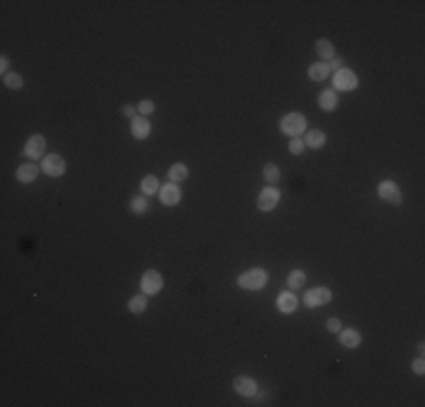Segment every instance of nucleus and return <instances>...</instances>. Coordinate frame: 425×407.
Segmentation results:
<instances>
[{
  "label": "nucleus",
  "mask_w": 425,
  "mask_h": 407,
  "mask_svg": "<svg viewBox=\"0 0 425 407\" xmlns=\"http://www.w3.org/2000/svg\"><path fill=\"white\" fill-rule=\"evenodd\" d=\"M342 64H344L342 57H333V59H330V64H328V68H333V70L337 72V70H342Z\"/></svg>",
  "instance_id": "nucleus-31"
},
{
  "label": "nucleus",
  "mask_w": 425,
  "mask_h": 407,
  "mask_svg": "<svg viewBox=\"0 0 425 407\" xmlns=\"http://www.w3.org/2000/svg\"><path fill=\"white\" fill-rule=\"evenodd\" d=\"M333 84H335V88H339V91H353V88L358 86V77H355L353 70H348V68H342V70L335 72Z\"/></svg>",
  "instance_id": "nucleus-4"
},
{
  "label": "nucleus",
  "mask_w": 425,
  "mask_h": 407,
  "mask_svg": "<svg viewBox=\"0 0 425 407\" xmlns=\"http://www.w3.org/2000/svg\"><path fill=\"white\" fill-rule=\"evenodd\" d=\"M167 176H170L172 184H179V181H183L188 176V168L183 163H174L170 170H167Z\"/></svg>",
  "instance_id": "nucleus-19"
},
{
  "label": "nucleus",
  "mask_w": 425,
  "mask_h": 407,
  "mask_svg": "<svg viewBox=\"0 0 425 407\" xmlns=\"http://www.w3.org/2000/svg\"><path fill=\"white\" fill-rule=\"evenodd\" d=\"M45 152V138L43 136H32V138L25 143V154L30 156V159H41Z\"/></svg>",
  "instance_id": "nucleus-11"
},
{
  "label": "nucleus",
  "mask_w": 425,
  "mask_h": 407,
  "mask_svg": "<svg viewBox=\"0 0 425 407\" xmlns=\"http://www.w3.org/2000/svg\"><path fill=\"white\" fill-rule=\"evenodd\" d=\"M136 111H138V109H134V107H131V104H127V107L122 109V116H127V118H134V113H136Z\"/></svg>",
  "instance_id": "nucleus-32"
},
{
  "label": "nucleus",
  "mask_w": 425,
  "mask_h": 407,
  "mask_svg": "<svg viewBox=\"0 0 425 407\" xmlns=\"http://www.w3.org/2000/svg\"><path fill=\"white\" fill-rule=\"evenodd\" d=\"M159 195H161V201L165 204V206H177V204L181 201V190H179V186L177 184H167V186H163L159 190Z\"/></svg>",
  "instance_id": "nucleus-10"
},
{
  "label": "nucleus",
  "mask_w": 425,
  "mask_h": 407,
  "mask_svg": "<svg viewBox=\"0 0 425 407\" xmlns=\"http://www.w3.org/2000/svg\"><path fill=\"white\" fill-rule=\"evenodd\" d=\"M319 107H321L323 111H333V109L337 107V95H335V91L319 93Z\"/></svg>",
  "instance_id": "nucleus-18"
},
{
  "label": "nucleus",
  "mask_w": 425,
  "mask_h": 407,
  "mask_svg": "<svg viewBox=\"0 0 425 407\" xmlns=\"http://www.w3.org/2000/svg\"><path fill=\"white\" fill-rule=\"evenodd\" d=\"M303 283H306V274H303L301 269L290 271V278H287V285H290V290H298V288H303Z\"/></svg>",
  "instance_id": "nucleus-23"
},
{
  "label": "nucleus",
  "mask_w": 425,
  "mask_h": 407,
  "mask_svg": "<svg viewBox=\"0 0 425 407\" xmlns=\"http://www.w3.org/2000/svg\"><path fill=\"white\" fill-rule=\"evenodd\" d=\"M161 288H163V276H161L156 269L145 271L143 281H140V290H143V294H159Z\"/></svg>",
  "instance_id": "nucleus-3"
},
{
  "label": "nucleus",
  "mask_w": 425,
  "mask_h": 407,
  "mask_svg": "<svg viewBox=\"0 0 425 407\" xmlns=\"http://www.w3.org/2000/svg\"><path fill=\"white\" fill-rule=\"evenodd\" d=\"M412 369H414V373H418V375H423L425 373V362H423V358H418L416 362L412 364Z\"/></svg>",
  "instance_id": "nucleus-30"
},
{
  "label": "nucleus",
  "mask_w": 425,
  "mask_h": 407,
  "mask_svg": "<svg viewBox=\"0 0 425 407\" xmlns=\"http://www.w3.org/2000/svg\"><path fill=\"white\" fill-rule=\"evenodd\" d=\"M267 281H269V276H267V271L260 269V267L249 269V271H244V274L238 276V285L242 290H262L267 285Z\"/></svg>",
  "instance_id": "nucleus-1"
},
{
  "label": "nucleus",
  "mask_w": 425,
  "mask_h": 407,
  "mask_svg": "<svg viewBox=\"0 0 425 407\" xmlns=\"http://www.w3.org/2000/svg\"><path fill=\"white\" fill-rule=\"evenodd\" d=\"M276 306H278V310H281V312L290 315V312H294V310H296V296L292 294V292H281V296H278Z\"/></svg>",
  "instance_id": "nucleus-14"
},
{
  "label": "nucleus",
  "mask_w": 425,
  "mask_h": 407,
  "mask_svg": "<svg viewBox=\"0 0 425 407\" xmlns=\"http://www.w3.org/2000/svg\"><path fill=\"white\" fill-rule=\"evenodd\" d=\"M378 195H380V199L393 204V206H398V204L403 201V195L401 190H398V186L393 184V181H382L380 186H378Z\"/></svg>",
  "instance_id": "nucleus-6"
},
{
  "label": "nucleus",
  "mask_w": 425,
  "mask_h": 407,
  "mask_svg": "<svg viewBox=\"0 0 425 407\" xmlns=\"http://www.w3.org/2000/svg\"><path fill=\"white\" fill-rule=\"evenodd\" d=\"M3 82L7 88H20L23 86V77L18 75V72H7V75H3Z\"/></svg>",
  "instance_id": "nucleus-25"
},
{
  "label": "nucleus",
  "mask_w": 425,
  "mask_h": 407,
  "mask_svg": "<svg viewBox=\"0 0 425 407\" xmlns=\"http://www.w3.org/2000/svg\"><path fill=\"white\" fill-rule=\"evenodd\" d=\"M278 199H281V192H278V188H265V190L260 192L258 197V208L260 211H274Z\"/></svg>",
  "instance_id": "nucleus-8"
},
{
  "label": "nucleus",
  "mask_w": 425,
  "mask_h": 407,
  "mask_svg": "<svg viewBox=\"0 0 425 407\" xmlns=\"http://www.w3.org/2000/svg\"><path fill=\"white\" fill-rule=\"evenodd\" d=\"M306 147H314V149H319L323 143H326V134L321 132V129H314V132H308L306 134Z\"/></svg>",
  "instance_id": "nucleus-16"
},
{
  "label": "nucleus",
  "mask_w": 425,
  "mask_h": 407,
  "mask_svg": "<svg viewBox=\"0 0 425 407\" xmlns=\"http://www.w3.org/2000/svg\"><path fill=\"white\" fill-rule=\"evenodd\" d=\"M131 211H134V213H145V211H147V199H145V197H134V199H131Z\"/></svg>",
  "instance_id": "nucleus-26"
},
{
  "label": "nucleus",
  "mask_w": 425,
  "mask_h": 407,
  "mask_svg": "<svg viewBox=\"0 0 425 407\" xmlns=\"http://www.w3.org/2000/svg\"><path fill=\"white\" fill-rule=\"evenodd\" d=\"M339 342H342L344 348H358L362 342V335L355 328H346V330H342V335H339Z\"/></svg>",
  "instance_id": "nucleus-13"
},
{
  "label": "nucleus",
  "mask_w": 425,
  "mask_h": 407,
  "mask_svg": "<svg viewBox=\"0 0 425 407\" xmlns=\"http://www.w3.org/2000/svg\"><path fill=\"white\" fill-rule=\"evenodd\" d=\"M159 179H156L154 174H147L143 181H140V188H143L145 195H154V192H159Z\"/></svg>",
  "instance_id": "nucleus-22"
},
{
  "label": "nucleus",
  "mask_w": 425,
  "mask_h": 407,
  "mask_svg": "<svg viewBox=\"0 0 425 407\" xmlns=\"http://www.w3.org/2000/svg\"><path fill=\"white\" fill-rule=\"evenodd\" d=\"M154 107L156 104L152 102V100H143L138 104V113H143V116H147V113H154Z\"/></svg>",
  "instance_id": "nucleus-28"
},
{
  "label": "nucleus",
  "mask_w": 425,
  "mask_h": 407,
  "mask_svg": "<svg viewBox=\"0 0 425 407\" xmlns=\"http://www.w3.org/2000/svg\"><path fill=\"white\" fill-rule=\"evenodd\" d=\"M303 149H306V143H303V138L298 136V138H292L290 140V152L298 156V154H303Z\"/></svg>",
  "instance_id": "nucleus-27"
},
{
  "label": "nucleus",
  "mask_w": 425,
  "mask_h": 407,
  "mask_svg": "<svg viewBox=\"0 0 425 407\" xmlns=\"http://www.w3.org/2000/svg\"><path fill=\"white\" fill-rule=\"evenodd\" d=\"M328 72H330V68H328V64H323V61H319V64H312L310 68H308V75H310V80H314V82L326 80Z\"/></svg>",
  "instance_id": "nucleus-17"
},
{
  "label": "nucleus",
  "mask_w": 425,
  "mask_h": 407,
  "mask_svg": "<svg viewBox=\"0 0 425 407\" xmlns=\"http://www.w3.org/2000/svg\"><path fill=\"white\" fill-rule=\"evenodd\" d=\"M149 129H152V127H149L147 118H140V116H138V118L131 120V134H134V138H140V140L147 138V136H149Z\"/></svg>",
  "instance_id": "nucleus-15"
},
{
  "label": "nucleus",
  "mask_w": 425,
  "mask_h": 407,
  "mask_svg": "<svg viewBox=\"0 0 425 407\" xmlns=\"http://www.w3.org/2000/svg\"><path fill=\"white\" fill-rule=\"evenodd\" d=\"M7 66H9V59L3 57V61H0V70H3V75H7Z\"/></svg>",
  "instance_id": "nucleus-33"
},
{
  "label": "nucleus",
  "mask_w": 425,
  "mask_h": 407,
  "mask_svg": "<svg viewBox=\"0 0 425 407\" xmlns=\"http://www.w3.org/2000/svg\"><path fill=\"white\" fill-rule=\"evenodd\" d=\"M333 299V294H330L328 288H312L306 292V296H303V301H306V306L310 308H317V306H323L328 303V301Z\"/></svg>",
  "instance_id": "nucleus-7"
},
{
  "label": "nucleus",
  "mask_w": 425,
  "mask_h": 407,
  "mask_svg": "<svg viewBox=\"0 0 425 407\" xmlns=\"http://www.w3.org/2000/svg\"><path fill=\"white\" fill-rule=\"evenodd\" d=\"M306 127H308V120L301 116V113H287L285 118L281 120V132L283 134H287V136H292V138H298L303 132H306Z\"/></svg>",
  "instance_id": "nucleus-2"
},
{
  "label": "nucleus",
  "mask_w": 425,
  "mask_h": 407,
  "mask_svg": "<svg viewBox=\"0 0 425 407\" xmlns=\"http://www.w3.org/2000/svg\"><path fill=\"white\" fill-rule=\"evenodd\" d=\"M326 328H328L330 333H339V330H342V323H339V319H337V317H333V319H328Z\"/></svg>",
  "instance_id": "nucleus-29"
},
{
  "label": "nucleus",
  "mask_w": 425,
  "mask_h": 407,
  "mask_svg": "<svg viewBox=\"0 0 425 407\" xmlns=\"http://www.w3.org/2000/svg\"><path fill=\"white\" fill-rule=\"evenodd\" d=\"M262 174H265V181H267V184H271V186H274L276 181L281 179V172H278V168H276L274 163H267V165H265V170H262Z\"/></svg>",
  "instance_id": "nucleus-24"
},
{
  "label": "nucleus",
  "mask_w": 425,
  "mask_h": 407,
  "mask_svg": "<svg viewBox=\"0 0 425 407\" xmlns=\"http://www.w3.org/2000/svg\"><path fill=\"white\" fill-rule=\"evenodd\" d=\"M317 55L321 57V59H333L335 57V48H333V43L326 39H319L317 41Z\"/></svg>",
  "instance_id": "nucleus-20"
},
{
  "label": "nucleus",
  "mask_w": 425,
  "mask_h": 407,
  "mask_svg": "<svg viewBox=\"0 0 425 407\" xmlns=\"http://www.w3.org/2000/svg\"><path fill=\"white\" fill-rule=\"evenodd\" d=\"M145 308H147V294H136L134 299L129 301V310L134 312V315L145 312Z\"/></svg>",
  "instance_id": "nucleus-21"
},
{
  "label": "nucleus",
  "mask_w": 425,
  "mask_h": 407,
  "mask_svg": "<svg viewBox=\"0 0 425 407\" xmlns=\"http://www.w3.org/2000/svg\"><path fill=\"white\" fill-rule=\"evenodd\" d=\"M41 170L50 176H61L66 172V161L61 159L59 154H50L43 156V163H41Z\"/></svg>",
  "instance_id": "nucleus-5"
},
{
  "label": "nucleus",
  "mask_w": 425,
  "mask_h": 407,
  "mask_svg": "<svg viewBox=\"0 0 425 407\" xmlns=\"http://www.w3.org/2000/svg\"><path fill=\"white\" fill-rule=\"evenodd\" d=\"M39 165H34V163H25V165H20V168L16 170V179L20 181V184H30V181H34L36 179V174H39Z\"/></svg>",
  "instance_id": "nucleus-12"
},
{
  "label": "nucleus",
  "mask_w": 425,
  "mask_h": 407,
  "mask_svg": "<svg viewBox=\"0 0 425 407\" xmlns=\"http://www.w3.org/2000/svg\"><path fill=\"white\" fill-rule=\"evenodd\" d=\"M233 389L238 391L240 396H244V398H251V396L258 391V387H256V380L249 378V375H238V378L233 380Z\"/></svg>",
  "instance_id": "nucleus-9"
}]
</instances>
